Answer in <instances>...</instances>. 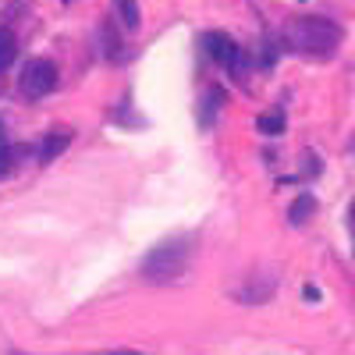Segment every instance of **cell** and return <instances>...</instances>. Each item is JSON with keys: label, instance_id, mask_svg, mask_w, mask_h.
<instances>
[{"label": "cell", "instance_id": "6da1fadb", "mask_svg": "<svg viewBox=\"0 0 355 355\" xmlns=\"http://www.w3.org/2000/svg\"><path fill=\"white\" fill-rule=\"evenodd\" d=\"M284 36L291 50H299L306 57H331L341 43V28L323 15H302L284 28Z\"/></svg>", "mask_w": 355, "mask_h": 355}, {"label": "cell", "instance_id": "7a4b0ae2", "mask_svg": "<svg viewBox=\"0 0 355 355\" xmlns=\"http://www.w3.org/2000/svg\"><path fill=\"white\" fill-rule=\"evenodd\" d=\"M189 263H192V242L189 239H167L142 256L139 274L150 284H171L189 270Z\"/></svg>", "mask_w": 355, "mask_h": 355}, {"label": "cell", "instance_id": "3957f363", "mask_svg": "<svg viewBox=\"0 0 355 355\" xmlns=\"http://www.w3.org/2000/svg\"><path fill=\"white\" fill-rule=\"evenodd\" d=\"M18 85H21V93L28 96V100H40V96H46V93H53V85H57V68L50 64V61H28L25 68H21V78H18Z\"/></svg>", "mask_w": 355, "mask_h": 355}, {"label": "cell", "instance_id": "277c9868", "mask_svg": "<svg viewBox=\"0 0 355 355\" xmlns=\"http://www.w3.org/2000/svg\"><path fill=\"white\" fill-rule=\"evenodd\" d=\"M202 46H206V53H210L217 64H224L231 71H242L245 68V53H242V46L234 43V40H227L220 33H206L202 36Z\"/></svg>", "mask_w": 355, "mask_h": 355}, {"label": "cell", "instance_id": "5b68a950", "mask_svg": "<svg viewBox=\"0 0 355 355\" xmlns=\"http://www.w3.org/2000/svg\"><path fill=\"white\" fill-rule=\"evenodd\" d=\"M68 142H71V132H50V135L43 139V146H40V160L50 164L53 157H61V153L68 150Z\"/></svg>", "mask_w": 355, "mask_h": 355}, {"label": "cell", "instance_id": "8992f818", "mask_svg": "<svg viewBox=\"0 0 355 355\" xmlns=\"http://www.w3.org/2000/svg\"><path fill=\"white\" fill-rule=\"evenodd\" d=\"M114 15L121 18V25H125V28H139V21H142L135 0H114Z\"/></svg>", "mask_w": 355, "mask_h": 355}, {"label": "cell", "instance_id": "52a82bcc", "mask_svg": "<svg viewBox=\"0 0 355 355\" xmlns=\"http://www.w3.org/2000/svg\"><path fill=\"white\" fill-rule=\"evenodd\" d=\"M18 57V43L11 36V28H0V71H8Z\"/></svg>", "mask_w": 355, "mask_h": 355}, {"label": "cell", "instance_id": "ba28073f", "mask_svg": "<svg viewBox=\"0 0 355 355\" xmlns=\"http://www.w3.org/2000/svg\"><path fill=\"white\" fill-rule=\"evenodd\" d=\"M220 89L214 85L210 93H206V100H202V110H199V128H210L214 125V114H217V107H220Z\"/></svg>", "mask_w": 355, "mask_h": 355}, {"label": "cell", "instance_id": "9c48e42d", "mask_svg": "<svg viewBox=\"0 0 355 355\" xmlns=\"http://www.w3.org/2000/svg\"><path fill=\"white\" fill-rule=\"evenodd\" d=\"M313 210H316V199L313 196H299L291 202V224H306Z\"/></svg>", "mask_w": 355, "mask_h": 355}, {"label": "cell", "instance_id": "30bf717a", "mask_svg": "<svg viewBox=\"0 0 355 355\" xmlns=\"http://www.w3.org/2000/svg\"><path fill=\"white\" fill-rule=\"evenodd\" d=\"M256 128H259L263 135H281V132H284V114H281V110L263 114L259 121H256Z\"/></svg>", "mask_w": 355, "mask_h": 355}, {"label": "cell", "instance_id": "8fae6325", "mask_svg": "<svg viewBox=\"0 0 355 355\" xmlns=\"http://www.w3.org/2000/svg\"><path fill=\"white\" fill-rule=\"evenodd\" d=\"M11 167H15V150L11 146H0V178L11 174Z\"/></svg>", "mask_w": 355, "mask_h": 355}, {"label": "cell", "instance_id": "7c38bea8", "mask_svg": "<svg viewBox=\"0 0 355 355\" xmlns=\"http://www.w3.org/2000/svg\"><path fill=\"white\" fill-rule=\"evenodd\" d=\"M0 146H8V142H4V125H0Z\"/></svg>", "mask_w": 355, "mask_h": 355}, {"label": "cell", "instance_id": "4fadbf2b", "mask_svg": "<svg viewBox=\"0 0 355 355\" xmlns=\"http://www.w3.org/2000/svg\"><path fill=\"white\" fill-rule=\"evenodd\" d=\"M114 355H139V352H114Z\"/></svg>", "mask_w": 355, "mask_h": 355}]
</instances>
